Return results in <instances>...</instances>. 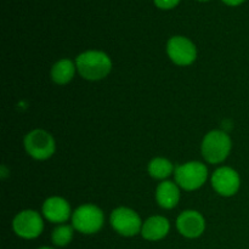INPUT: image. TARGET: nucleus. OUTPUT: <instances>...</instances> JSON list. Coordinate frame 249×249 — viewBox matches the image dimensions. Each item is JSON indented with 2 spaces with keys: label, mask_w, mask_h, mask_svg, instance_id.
Listing matches in <instances>:
<instances>
[{
  "label": "nucleus",
  "mask_w": 249,
  "mask_h": 249,
  "mask_svg": "<svg viewBox=\"0 0 249 249\" xmlns=\"http://www.w3.org/2000/svg\"><path fill=\"white\" fill-rule=\"evenodd\" d=\"M14 230L17 236L26 240L36 238L43 232L44 224L40 215L34 211H24L14 219Z\"/></svg>",
  "instance_id": "nucleus-8"
},
{
  "label": "nucleus",
  "mask_w": 249,
  "mask_h": 249,
  "mask_svg": "<svg viewBox=\"0 0 249 249\" xmlns=\"http://www.w3.org/2000/svg\"><path fill=\"white\" fill-rule=\"evenodd\" d=\"M223 1L225 2V4L230 5V6H237V5L242 4L245 0H223Z\"/></svg>",
  "instance_id": "nucleus-18"
},
{
  "label": "nucleus",
  "mask_w": 249,
  "mask_h": 249,
  "mask_svg": "<svg viewBox=\"0 0 249 249\" xmlns=\"http://www.w3.org/2000/svg\"><path fill=\"white\" fill-rule=\"evenodd\" d=\"M174 170L172 163L165 158H155L148 164V173L155 179H165Z\"/></svg>",
  "instance_id": "nucleus-15"
},
{
  "label": "nucleus",
  "mask_w": 249,
  "mask_h": 249,
  "mask_svg": "<svg viewBox=\"0 0 249 249\" xmlns=\"http://www.w3.org/2000/svg\"><path fill=\"white\" fill-rule=\"evenodd\" d=\"M73 238V228L68 225L58 226L53 232V242L57 247H65L70 245Z\"/></svg>",
  "instance_id": "nucleus-16"
},
{
  "label": "nucleus",
  "mask_w": 249,
  "mask_h": 249,
  "mask_svg": "<svg viewBox=\"0 0 249 249\" xmlns=\"http://www.w3.org/2000/svg\"><path fill=\"white\" fill-rule=\"evenodd\" d=\"M240 177L232 168H219L212 177V185L214 190L221 196H233L240 189Z\"/></svg>",
  "instance_id": "nucleus-9"
},
{
  "label": "nucleus",
  "mask_w": 249,
  "mask_h": 249,
  "mask_svg": "<svg viewBox=\"0 0 249 249\" xmlns=\"http://www.w3.org/2000/svg\"><path fill=\"white\" fill-rule=\"evenodd\" d=\"M208 170L201 162H190L175 169V180L187 191L197 190L206 182Z\"/></svg>",
  "instance_id": "nucleus-5"
},
{
  "label": "nucleus",
  "mask_w": 249,
  "mask_h": 249,
  "mask_svg": "<svg viewBox=\"0 0 249 249\" xmlns=\"http://www.w3.org/2000/svg\"><path fill=\"white\" fill-rule=\"evenodd\" d=\"M156 198L162 208L172 209L178 204L180 192L177 185L172 181H163L158 185L156 191Z\"/></svg>",
  "instance_id": "nucleus-13"
},
{
  "label": "nucleus",
  "mask_w": 249,
  "mask_h": 249,
  "mask_svg": "<svg viewBox=\"0 0 249 249\" xmlns=\"http://www.w3.org/2000/svg\"><path fill=\"white\" fill-rule=\"evenodd\" d=\"M43 214L51 223H65L71 215L70 204L61 197H51L44 203Z\"/></svg>",
  "instance_id": "nucleus-11"
},
{
  "label": "nucleus",
  "mask_w": 249,
  "mask_h": 249,
  "mask_svg": "<svg viewBox=\"0 0 249 249\" xmlns=\"http://www.w3.org/2000/svg\"><path fill=\"white\" fill-rule=\"evenodd\" d=\"M156 4V6H158L160 9H173V7L177 6L180 2V0H153Z\"/></svg>",
  "instance_id": "nucleus-17"
},
{
  "label": "nucleus",
  "mask_w": 249,
  "mask_h": 249,
  "mask_svg": "<svg viewBox=\"0 0 249 249\" xmlns=\"http://www.w3.org/2000/svg\"><path fill=\"white\" fill-rule=\"evenodd\" d=\"M177 226L179 232L187 238H197L204 232L206 221L204 218L195 211H186L178 218Z\"/></svg>",
  "instance_id": "nucleus-10"
},
{
  "label": "nucleus",
  "mask_w": 249,
  "mask_h": 249,
  "mask_svg": "<svg viewBox=\"0 0 249 249\" xmlns=\"http://www.w3.org/2000/svg\"><path fill=\"white\" fill-rule=\"evenodd\" d=\"M75 73V66L71 60H61L53 65V70H51V78L56 84H67L68 82L72 80Z\"/></svg>",
  "instance_id": "nucleus-14"
},
{
  "label": "nucleus",
  "mask_w": 249,
  "mask_h": 249,
  "mask_svg": "<svg viewBox=\"0 0 249 249\" xmlns=\"http://www.w3.org/2000/svg\"><path fill=\"white\" fill-rule=\"evenodd\" d=\"M198 1H209V0H198Z\"/></svg>",
  "instance_id": "nucleus-20"
},
{
  "label": "nucleus",
  "mask_w": 249,
  "mask_h": 249,
  "mask_svg": "<svg viewBox=\"0 0 249 249\" xmlns=\"http://www.w3.org/2000/svg\"><path fill=\"white\" fill-rule=\"evenodd\" d=\"M231 151V139L224 131L214 130L207 134L202 142V155L209 163L223 162Z\"/></svg>",
  "instance_id": "nucleus-2"
},
{
  "label": "nucleus",
  "mask_w": 249,
  "mask_h": 249,
  "mask_svg": "<svg viewBox=\"0 0 249 249\" xmlns=\"http://www.w3.org/2000/svg\"><path fill=\"white\" fill-rule=\"evenodd\" d=\"M78 72L84 79L100 80L107 77L112 68L108 56L102 51H85L75 60Z\"/></svg>",
  "instance_id": "nucleus-1"
},
{
  "label": "nucleus",
  "mask_w": 249,
  "mask_h": 249,
  "mask_svg": "<svg viewBox=\"0 0 249 249\" xmlns=\"http://www.w3.org/2000/svg\"><path fill=\"white\" fill-rule=\"evenodd\" d=\"M38 249H53V248H50V247H41V248H38Z\"/></svg>",
  "instance_id": "nucleus-19"
},
{
  "label": "nucleus",
  "mask_w": 249,
  "mask_h": 249,
  "mask_svg": "<svg viewBox=\"0 0 249 249\" xmlns=\"http://www.w3.org/2000/svg\"><path fill=\"white\" fill-rule=\"evenodd\" d=\"M111 225L119 235L131 237L142 229L141 219L138 214L129 208H117L111 214Z\"/></svg>",
  "instance_id": "nucleus-6"
},
{
  "label": "nucleus",
  "mask_w": 249,
  "mask_h": 249,
  "mask_svg": "<svg viewBox=\"0 0 249 249\" xmlns=\"http://www.w3.org/2000/svg\"><path fill=\"white\" fill-rule=\"evenodd\" d=\"M24 147L29 156L36 160H44L50 158L55 152V140L45 130L36 129L26 136Z\"/></svg>",
  "instance_id": "nucleus-4"
},
{
  "label": "nucleus",
  "mask_w": 249,
  "mask_h": 249,
  "mask_svg": "<svg viewBox=\"0 0 249 249\" xmlns=\"http://www.w3.org/2000/svg\"><path fill=\"white\" fill-rule=\"evenodd\" d=\"M169 221L163 216H152L147 219L141 229V235L147 241H160L169 232Z\"/></svg>",
  "instance_id": "nucleus-12"
},
{
  "label": "nucleus",
  "mask_w": 249,
  "mask_h": 249,
  "mask_svg": "<svg viewBox=\"0 0 249 249\" xmlns=\"http://www.w3.org/2000/svg\"><path fill=\"white\" fill-rule=\"evenodd\" d=\"M104 213L92 204H84L73 213V228L85 235H91L101 230L104 226Z\"/></svg>",
  "instance_id": "nucleus-3"
},
{
  "label": "nucleus",
  "mask_w": 249,
  "mask_h": 249,
  "mask_svg": "<svg viewBox=\"0 0 249 249\" xmlns=\"http://www.w3.org/2000/svg\"><path fill=\"white\" fill-rule=\"evenodd\" d=\"M170 60L179 66H189L196 60V46L185 36H173L167 45Z\"/></svg>",
  "instance_id": "nucleus-7"
}]
</instances>
